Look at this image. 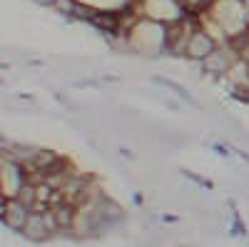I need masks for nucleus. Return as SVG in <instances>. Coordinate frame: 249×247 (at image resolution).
<instances>
[{
	"label": "nucleus",
	"instance_id": "nucleus-2",
	"mask_svg": "<svg viewBox=\"0 0 249 247\" xmlns=\"http://www.w3.org/2000/svg\"><path fill=\"white\" fill-rule=\"evenodd\" d=\"M217 48H219L217 40H214L210 33H207L202 25H197V28L192 30V35L187 38V45H184V57L195 60V63H202V60H204L207 55H212Z\"/></svg>",
	"mask_w": 249,
	"mask_h": 247
},
{
	"label": "nucleus",
	"instance_id": "nucleus-4",
	"mask_svg": "<svg viewBox=\"0 0 249 247\" xmlns=\"http://www.w3.org/2000/svg\"><path fill=\"white\" fill-rule=\"evenodd\" d=\"M152 82H157V85H162V88L172 90V93H175L179 100H184L190 108H202V105H199V100H197L190 90H187L184 85H179V82H175V80H170V77H162V75H152Z\"/></svg>",
	"mask_w": 249,
	"mask_h": 247
},
{
	"label": "nucleus",
	"instance_id": "nucleus-6",
	"mask_svg": "<svg viewBox=\"0 0 249 247\" xmlns=\"http://www.w3.org/2000/svg\"><path fill=\"white\" fill-rule=\"evenodd\" d=\"M242 5H244V15H247V23H249V0H242Z\"/></svg>",
	"mask_w": 249,
	"mask_h": 247
},
{
	"label": "nucleus",
	"instance_id": "nucleus-5",
	"mask_svg": "<svg viewBox=\"0 0 249 247\" xmlns=\"http://www.w3.org/2000/svg\"><path fill=\"white\" fill-rule=\"evenodd\" d=\"M5 205H8V197L0 195V220H3V215H5Z\"/></svg>",
	"mask_w": 249,
	"mask_h": 247
},
{
	"label": "nucleus",
	"instance_id": "nucleus-1",
	"mask_svg": "<svg viewBox=\"0 0 249 247\" xmlns=\"http://www.w3.org/2000/svg\"><path fill=\"white\" fill-rule=\"evenodd\" d=\"M237 50L227 43V45H219L212 55H207L204 60H202V70L207 73V75H212V77H227V73H230V68L237 63Z\"/></svg>",
	"mask_w": 249,
	"mask_h": 247
},
{
	"label": "nucleus",
	"instance_id": "nucleus-3",
	"mask_svg": "<svg viewBox=\"0 0 249 247\" xmlns=\"http://www.w3.org/2000/svg\"><path fill=\"white\" fill-rule=\"evenodd\" d=\"M30 208L28 205H23L18 197H8V205H5V215H3V222L8 225L10 230H15V232H20L25 228V222H28V217H30Z\"/></svg>",
	"mask_w": 249,
	"mask_h": 247
}]
</instances>
